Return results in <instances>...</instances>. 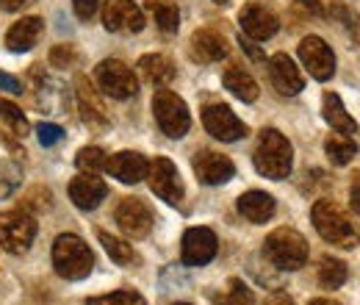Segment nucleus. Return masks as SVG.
<instances>
[{
	"instance_id": "obj_1",
	"label": "nucleus",
	"mask_w": 360,
	"mask_h": 305,
	"mask_svg": "<svg viewBox=\"0 0 360 305\" xmlns=\"http://www.w3.org/2000/svg\"><path fill=\"white\" fill-rule=\"evenodd\" d=\"M311 217H314L316 230L324 242H330L341 250H352L360 244L358 222H352V217L341 206H335L333 200H316Z\"/></svg>"
},
{
	"instance_id": "obj_2",
	"label": "nucleus",
	"mask_w": 360,
	"mask_h": 305,
	"mask_svg": "<svg viewBox=\"0 0 360 305\" xmlns=\"http://www.w3.org/2000/svg\"><path fill=\"white\" fill-rule=\"evenodd\" d=\"M255 170L271 178V180H283L291 175L294 167V150H291V142L277 131V128H266L258 139V147H255Z\"/></svg>"
},
{
	"instance_id": "obj_3",
	"label": "nucleus",
	"mask_w": 360,
	"mask_h": 305,
	"mask_svg": "<svg viewBox=\"0 0 360 305\" xmlns=\"http://www.w3.org/2000/svg\"><path fill=\"white\" fill-rule=\"evenodd\" d=\"M264 256L269 259L271 266H277L283 272H294L308 261V242L294 228H277L264 242Z\"/></svg>"
},
{
	"instance_id": "obj_4",
	"label": "nucleus",
	"mask_w": 360,
	"mask_h": 305,
	"mask_svg": "<svg viewBox=\"0 0 360 305\" xmlns=\"http://www.w3.org/2000/svg\"><path fill=\"white\" fill-rule=\"evenodd\" d=\"M53 266L67 280H84L94 266L89 244L75 233H61L53 244Z\"/></svg>"
},
{
	"instance_id": "obj_5",
	"label": "nucleus",
	"mask_w": 360,
	"mask_h": 305,
	"mask_svg": "<svg viewBox=\"0 0 360 305\" xmlns=\"http://www.w3.org/2000/svg\"><path fill=\"white\" fill-rule=\"evenodd\" d=\"M153 114H155L158 128L167 133L169 139H180V136L188 133V125H191L188 106L183 103V97H178L172 89L161 87L153 94Z\"/></svg>"
},
{
	"instance_id": "obj_6",
	"label": "nucleus",
	"mask_w": 360,
	"mask_h": 305,
	"mask_svg": "<svg viewBox=\"0 0 360 305\" xmlns=\"http://www.w3.org/2000/svg\"><path fill=\"white\" fill-rule=\"evenodd\" d=\"M37 236V219L28 214V208H14L0 214V247L6 253H25Z\"/></svg>"
},
{
	"instance_id": "obj_7",
	"label": "nucleus",
	"mask_w": 360,
	"mask_h": 305,
	"mask_svg": "<svg viewBox=\"0 0 360 305\" xmlns=\"http://www.w3.org/2000/svg\"><path fill=\"white\" fill-rule=\"evenodd\" d=\"M94 78H97V87L103 89L105 94L117 97V100H128V97H134L136 92H139V81H136L134 70L128 64H122L120 58L100 61Z\"/></svg>"
},
{
	"instance_id": "obj_8",
	"label": "nucleus",
	"mask_w": 360,
	"mask_h": 305,
	"mask_svg": "<svg viewBox=\"0 0 360 305\" xmlns=\"http://www.w3.org/2000/svg\"><path fill=\"white\" fill-rule=\"evenodd\" d=\"M147 178H150V189H153L164 203L178 206L180 200H183V180H180L178 167H175L169 158L158 156V158L150 164Z\"/></svg>"
},
{
	"instance_id": "obj_9",
	"label": "nucleus",
	"mask_w": 360,
	"mask_h": 305,
	"mask_svg": "<svg viewBox=\"0 0 360 305\" xmlns=\"http://www.w3.org/2000/svg\"><path fill=\"white\" fill-rule=\"evenodd\" d=\"M202 125L219 142H238V139L247 136V125L233 114V108H227L222 103H214V106L202 108Z\"/></svg>"
},
{
	"instance_id": "obj_10",
	"label": "nucleus",
	"mask_w": 360,
	"mask_h": 305,
	"mask_svg": "<svg viewBox=\"0 0 360 305\" xmlns=\"http://www.w3.org/2000/svg\"><path fill=\"white\" fill-rule=\"evenodd\" d=\"M103 25L114 34H139L144 28V14L134 0H105Z\"/></svg>"
},
{
	"instance_id": "obj_11",
	"label": "nucleus",
	"mask_w": 360,
	"mask_h": 305,
	"mask_svg": "<svg viewBox=\"0 0 360 305\" xmlns=\"http://www.w3.org/2000/svg\"><path fill=\"white\" fill-rule=\"evenodd\" d=\"M300 58L316 81H330L335 75V56L321 37H305L300 42Z\"/></svg>"
},
{
	"instance_id": "obj_12",
	"label": "nucleus",
	"mask_w": 360,
	"mask_h": 305,
	"mask_svg": "<svg viewBox=\"0 0 360 305\" xmlns=\"http://www.w3.org/2000/svg\"><path fill=\"white\" fill-rule=\"evenodd\" d=\"M191 167H194L197 180L205 186H222L236 175L233 161L222 153H214V150H197L191 158Z\"/></svg>"
},
{
	"instance_id": "obj_13",
	"label": "nucleus",
	"mask_w": 360,
	"mask_h": 305,
	"mask_svg": "<svg viewBox=\"0 0 360 305\" xmlns=\"http://www.w3.org/2000/svg\"><path fill=\"white\" fill-rule=\"evenodd\" d=\"M117 225L128 239H144L153 230V211L147 208L144 200L125 197L117 208Z\"/></svg>"
},
{
	"instance_id": "obj_14",
	"label": "nucleus",
	"mask_w": 360,
	"mask_h": 305,
	"mask_svg": "<svg viewBox=\"0 0 360 305\" xmlns=\"http://www.w3.org/2000/svg\"><path fill=\"white\" fill-rule=\"evenodd\" d=\"M217 233L211 228H188L183 236V263L186 266H205L217 256Z\"/></svg>"
},
{
	"instance_id": "obj_15",
	"label": "nucleus",
	"mask_w": 360,
	"mask_h": 305,
	"mask_svg": "<svg viewBox=\"0 0 360 305\" xmlns=\"http://www.w3.org/2000/svg\"><path fill=\"white\" fill-rule=\"evenodd\" d=\"M238 23H241V31L252 39V42H264V39H271L280 28L274 11H269L266 6L261 3H247L238 14Z\"/></svg>"
},
{
	"instance_id": "obj_16",
	"label": "nucleus",
	"mask_w": 360,
	"mask_h": 305,
	"mask_svg": "<svg viewBox=\"0 0 360 305\" xmlns=\"http://www.w3.org/2000/svg\"><path fill=\"white\" fill-rule=\"evenodd\" d=\"M269 78L271 87L285 97H294L305 89V78L300 73V67L285 56V53H274L269 58Z\"/></svg>"
},
{
	"instance_id": "obj_17",
	"label": "nucleus",
	"mask_w": 360,
	"mask_h": 305,
	"mask_svg": "<svg viewBox=\"0 0 360 305\" xmlns=\"http://www.w3.org/2000/svg\"><path fill=\"white\" fill-rule=\"evenodd\" d=\"M78 87V108H81V117L89 128H108V111H105V103L100 100L97 89L91 87V81L86 75H78L75 81Z\"/></svg>"
},
{
	"instance_id": "obj_18",
	"label": "nucleus",
	"mask_w": 360,
	"mask_h": 305,
	"mask_svg": "<svg viewBox=\"0 0 360 305\" xmlns=\"http://www.w3.org/2000/svg\"><path fill=\"white\" fill-rule=\"evenodd\" d=\"M105 194H108V186H105V180H100L97 175H81V178H75L72 183H70V200L81 208V211H91V208H97L103 200H105Z\"/></svg>"
},
{
	"instance_id": "obj_19",
	"label": "nucleus",
	"mask_w": 360,
	"mask_h": 305,
	"mask_svg": "<svg viewBox=\"0 0 360 305\" xmlns=\"http://www.w3.org/2000/svg\"><path fill=\"white\" fill-rule=\"evenodd\" d=\"M105 170L114 175L117 180H122V183H139L141 178H147L150 164H147V158L141 153L122 150V153H117V156H111L105 161Z\"/></svg>"
},
{
	"instance_id": "obj_20",
	"label": "nucleus",
	"mask_w": 360,
	"mask_h": 305,
	"mask_svg": "<svg viewBox=\"0 0 360 305\" xmlns=\"http://www.w3.org/2000/svg\"><path fill=\"white\" fill-rule=\"evenodd\" d=\"M42 31H45V23H42L39 17H22L20 23H14V25L8 28V34H6V47H8L11 53H28L34 44L39 42Z\"/></svg>"
},
{
	"instance_id": "obj_21",
	"label": "nucleus",
	"mask_w": 360,
	"mask_h": 305,
	"mask_svg": "<svg viewBox=\"0 0 360 305\" xmlns=\"http://www.w3.org/2000/svg\"><path fill=\"white\" fill-rule=\"evenodd\" d=\"M191 56L200 61H222L227 56L225 37L214 28H200L191 34Z\"/></svg>"
},
{
	"instance_id": "obj_22",
	"label": "nucleus",
	"mask_w": 360,
	"mask_h": 305,
	"mask_svg": "<svg viewBox=\"0 0 360 305\" xmlns=\"http://www.w3.org/2000/svg\"><path fill=\"white\" fill-rule=\"evenodd\" d=\"M274 208H277L274 197L266 194V192H258V189H252V192L238 197V214L244 219H250L252 225H264L266 219H271Z\"/></svg>"
},
{
	"instance_id": "obj_23",
	"label": "nucleus",
	"mask_w": 360,
	"mask_h": 305,
	"mask_svg": "<svg viewBox=\"0 0 360 305\" xmlns=\"http://www.w3.org/2000/svg\"><path fill=\"white\" fill-rule=\"evenodd\" d=\"M321 111H324L327 125H330L335 133H341V136H352V133H358L355 120L349 117V111L344 108V103H341V97H338L335 92H327V94H324V100H321Z\"/></svg>"
},
{
	"instance_id": "obj_24",
	"label": "nucleus",
	"mask_w": 360,
	"mask_h": 305,
	"mask_svg": "<svg viewBox=\"0 0 360 305\" xmlns=\"http://www.w3.org/2000/svg\"><path fill=\"white\" fill-rule=\"evenodd\" d=\"M139 73L144 75V81H150L153 87H167L172 84L175 78V67L167 56L161 53H150V56H141L139 58Z\"/></svg>"
},
{
	"instance_id": "obj_25",
	"label": "nucleus",
	"mask_w": 360,
	"mask_h": 305,
	"mask_svg": "<svg viewBox=\"0 0 360 305\" xmlns=\"http://www.w3.org/2000/svg\"><path fill=\"white\" fill-rule=\"evenodd\" d=\"M222 84L230 94H236L238 100H244V103H255L258 100V94H261V89L255 84V78L247 73V70H241V67H230L225 70V75H222Z\"/></svg>"
},
{
	"instance_id": "obj_26",
	"label": "nucleus",
	"mask_w": 360,
	"mask_h": 305,
	"mask_svg": "<svg viewBox=\"0 0 360 305\" xmlns=\"http://www.w3.org/2000/svg\"><path fill=\"white\" fill-rule=\"evenodd\" d=\"M324 153H327V158L335 164V167H344V164H349L352 158H355V153H358V144L352 142V136H327V142H324Z\"/></svg>"
},
{
	"instance_id": "obj_27",
	"label": "nucleus",
	"mask_w": 360,
	"mask_h": 305,
	"mask_svg": "<svg viewBox=\"0 0 360 305\" xmlns=\"http://www.w3.org/2000/svg\"><path fill=\"white\" fill-rule=\"evenodd\" d=\"M97 236H100V244L105 247V253H108L111 261H117L120 266H134V263H139V256H136V250L128 242H122V239H117V236H111L105 230H100Z\"/></svg>"
},
{
	"instance_id": "obj_28",
	"label": "nucleus",
	"mask_w": 360,
	"mask_h": 305,
	"mask_svg": "<svg viewBox=\"0 0 360 305\" xmlns=\"http://www.w3.org/2000/svg\"><path fill=\"white\" fill-rule=\"evenodd\" d=\"M255 297H252V289L238 280V278H230L227 286L214 297V305H252Z\"/></svg>"
},
{
	"instance_id": "obj_29",
	"label": "nucleus",
	"mask_w": 360,
	"mask_h": 305,
	"mask_svg": "<svg viewBox=\"0 0 360 305\" xmlns=\"http://www.w3.org/2000/svg\"><path fill=\"white\" fill-rule=\"evenodd\" d=\"M344 280H347V263L333 259V256H324L321 263H319L321 289H338V286H344Z\"/></svg>"
},
{
	"instance_id": "obj_30",
	"label": "nucleus",
	"mask_w": 360,
	"mask_h": 305,
	"mask_svg": "<svg viewBox=\"0 0 360 305\" xmlns=\"http://www.w3.org/2000/svg\"><path fill=\"white\" fill-rule=\"evenodd\" d=\"M150 11H153V17H155V25H158L164 34H175L180 28V14L172 3H161V0L155 3V0H150Z\"/></svg>"
},
{
	"instance_id": "obj_31",
	"label": "nucleus",
	"mask_w": 360,
	"mask_h": 305,
	"mask_svg": "<svg viewBox=\"0 0 360 305\" xmlns=\"http://www.w3.org/2000/svg\"><path fill=\"white\" fill-rule=\"evenodd\" d=\"M22 183V167L11 158H0V200H6Z\"/></svg>"
},
{
	"instance_id": "obj_32",
	"label": "nucleus",
	"mask_w": 360,
	"mask_h": 305,
	"mask_svg": "<svg viewBox=\"0 0 360 305\" xmlns=\"http://www.w3.org/2000/svg\"><path fill=\"white\" fill-rule=\"evenodd\" d=\"M333 17L347 28V34L352 37V42L360 44V14L358 11H352L349 6H344V3H333Z\"/></svg>"
},
{
	"instance_id": "obj_33",
	"label": "nucleus",
	"mask_w": 360,
	"mask_h": 305,
	"mask_svg": "<svg viewBox=\"0 0 360 305\" xmlns=\"http://www.w3.org/2000/svg\"><path fill=\"white\" fill-rule=\"evenodd\" d=\"M105 150H100V147H84V150H78V156H75V164H78V170L81 173H100V170H105Z\"/></svg>"
},
{
	"instance_id": "obj_34",
	"label": "nucleus",
	"mask_w": 360,
	"mask_h": 305,
	"mask_svg": "<svg viewBox=\"0 0 360 305\" xmlns=\"http://www.w3.org/2000/svg\"><path fill=\"white\" fill-rule=\"evenodd\" d=\"M0 120H6L17 136H25V133H28V120H25V114H22L14 103H8V100H3V97H0Z\"/></svg>"
},
{
	"instance_id": "obj_35",
	"label": "nucleus",
	"mask_w": 360,
	"mask_h": 305,
	"mask_svg": "<svg viewBox=\"0 0 360 305\" xmlns=\"http://www.w3.org/2000/svg\"><path fill=\"white\" fill-rule=\"evenodd\" d=\"M86 305H147V303H144L141 294L122 289V292H111V294H103V297H91Z\"/></svg>"
},
{
	"instance_id": "obj_36",
	"label": "nucleus",
	"mask_w": 360,
	"mask_h": 305,
	"mask_svg": "<svg viewBox=\"0 0 360 305\" xmlns=\"http://www.w3.org/2000/svg\"><path fill=\"white\" fill-rule=\"evenodd\" d=\"M37 136H39L42 147H53V144H58L64 139V131L56 123H42V125H37Z\"/></svg>"
},
{
	"instance_id": "obj_37",
	"label": "nucleus",
	"mask_w": 360,
	"mask_h": 305,
	"mask_svg": "<svg viewBox=\"0 0 360 305\" xmlns=\"http://www.w3.org/2000/svg\"><path fill=\"white\" fill-rule=\"evenodd\" d=\"M75 61H78V56H75V50L70 44H58V47L50 50V64L53 67H72Z\"/></svg>"
},
{
	"instance_id": "obj_38",
	"label": "nucleus",
	"mask_w": 360,
	"mask_h": 305,
	"mask_svg": "<svg viewBox=\"0 0 360 305\" xmlns=\"http://www.w3.org/2000/svg\"><path fill=\"white\" fill-rule=\"evenodd\" d=\"M72 8L78 20H91L97 14V0H72Z\"/></svg>"
},
{
	"instance_id": "obj_39",
	"label": "nucleus",
	"mask_w": 360,
	"mask_h": 305,
	"mask_svg": "<svg viewBox=\"0 0 360 305\" xmlns=\"http://www.w3.org/2000/svg\"><path fill=\"white\" fill-rule=\"evenodd\" d=\"M0 92H11V94H20V92H22V84H20L14 75H8V73H0Z\"/></svg>"
},
{
	"instance_id": "obj_40",
	"label": "nucleus",
	"mask_w": 360,
	"mask_h": 305,
	"mask_svg": "<svg viewBox=\"0 0 360 305\" xmlns=\"http://www.w3.org/2000/svg\"><path fill=\"white\" fill-rule=\"evenodd\" d=\"M349 203H352V208L360 214V170L352 175V183H349Z\"/></svg>"
},
{
	"instance_id": "obj_41",
	"label": "nucleus",
	"mask_w": 360,
	"mask_h": 305,
	"mask_svg": "<svg viewBox=\"0 0 360 305\" xmlns=\"http://www.w3.org/2000/svg\"><path fill=\"white\" fill-rule=\"evenodd\" d=\"M238 42H241V47H244V50H247V53H250L255 61H264V53H261V50L252 44V39H250V37L244 39V34H241V37H238Z\"/></svg>"
},
{
	"instance_id": "obj_42",
	"label": "nucleus",
	"mask_w": 360,
	"mask_h": 305,
	"mask_svg": "<svg viewBox=\"0 0 360 305\" xmlns=\"http://www.w3.org/2000/svg\"><path fill=\"white\" fill-rule=\"evenodd\" d=\"M34 0H0V8L3 11H20V8H25V6H31Z\"/></svg>"
},
{
	"instance_id": "obj_43",
	"label": "nucleus",
	"mask_w": 360,
	"mask_h": 305,
	"mask_svg": "<svg viewBox=\"0 0 360 305\" xmlns=\"http://www.w3.org/2000/svg\"><path fill=\"white\" fill-rule=\"evenodd\" d=\"M305 11H311V14H316V17H321L324 14V6H321V0H297Z\"/></svg>"
},
{
	"instance_id": "obj_44",
	"label": "nucleus",
	"mask_w": 360,
	"mask_h": 305,
	"mask_svg": "<svg viewBox=\"0 0 360 305\" xmlns=\"http://www.w3.org/2000/svg\"><path fill=\"white\" fill-rule=\"evenodd\" d=\"M264 305H294V303H291V297H285V294H274V297H269Z\"/></svg>"
},
{
	"instance_id": "obj_45",
	"label": "nucleus",
	"mask_w": 360,
	"mask_h": 305,
	"mask_svg": "<svg viewBox=\"0 0 360 305\" xmlns=\"http://www.w3.org/2000/svg\"><path fill=\"white\" fill-rule=\"evenodd\" d=\"M308 305H341V303H335V300H327V297H319V300H311Z\"/></svg>"
},
{
	"instance_id": "obj_46",
	"label": "nucleus",
	"mask_w": 360,
	"mask_h": 305,
	"mask_svg": "<svg viewBox=\"0 0 360 305\" xmlns=\"http://www.w3.org/2000/svg\"><path fill=\"white\" fill-rule=\"evenodd\" d=\"M214 3H219V6H227V3H230V0H214Z\"/></svg>"
},
{
	"instance_id": "obj_47",
	"label": "nucleus",
	"mask_w": 360,
	"mask_h": 305,
	"mask_svg": "<svg viewBox=\"0 0 360 305\" xmlns=\"http://www.w3.org/2000/svg\"><path fill=\"white\" fill-rule=\"evenodd\" d=\"M175 305H191V303H175Z\"/></svg>"
}]
</instances>
